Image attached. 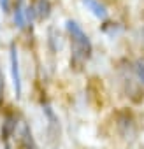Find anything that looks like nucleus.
Masks as SVG:
<instances>
[{
  "mask_svg": "<svg viewBox=\"0 0 144 149\" xmlns=\"http://www.w3.org/2000/svg\"><path fill=\"white\" fill-rule=\"evenodd\" d=\"M67 30L72 37V44H74V49L78 54H83L85 58L90 56V51H92V42L88 39V35L83 32V28L76 23V21H67Z\"/></svg>",
  "mask_w": 144,
  "mask_h": 149,
  "instance_id": "1",
  "label": "nucleus"
},
{
  "mask_svg": "<svg viewBox=\"0 0 144 149\" xmlns=\"http://www.w3.org/2000/svg\"><path fill=\"white\" fill-rule=\"evenodd\" d=\"M11 72H13V84L16 90V97H21V74H20V60L18 51L14 46H11Z\"/></svg>",
  "mask_w": 144,
  "mask_h": 149,
  "instance_id": "2",
  "label": "nucleus"
},
{
  "mask_svg": "<svg viewBox=\"0 0 144 149\" xmlns=\"http://www.w3.org/2000/svg\"><path fill=\"white\" fill-rule=\"evenodd\" d=\"M81 2H83V6H85L93 16H97V18H100V19H104V18L107 16V9H106V6L100 4L99 0H81Z\"/></svg>",
  "mask_w": 144,
  "mask_h": 149,
  "instance_id": "3",
  "label": "nucleus"
},
{
  "mask_svg": "<svg viewBox=\"0 0 144 149\" xmlns=\"http://www.w3.org/2000/svg\"><path fill=\"white\" fill-rule=\"evenodd\" d=\"M34 7V13L37 16V19H48L49 14H51V4H49V0H37V2L32 6Z\"/></svg>",
  "mask_w": 144,
  "mask_h": 149,
  "instance_id": "4",
  "label": "nucleus"
},
{
  "mask_svg": "<svg viewBox=\"0 0 144 149\" xmlns=\"http://www.w3.org/2000/svg\"><path fill=\"white\" fill-rule=\"evenodd\" d=\"M14 130H16V119H14V116H7L6 121H4V125H2V137L7 140L13 135Z\"/></svg>",
  "mask_w": 144,
  "mask_h": 149,
  "instance_id": "5",
  "label": "nucleus"
},
{
  "mask_svg": "<svg viewBox=\"0 0 144 149\" xmlns=\"http://www.w3.org/2000/svg\"><path fill=\"white\" fill-rule=\"evenodd\" d=\"M134 70H135V76H137L139 83L144 86V63H142V61H137L135 67H134Z\"/></svg>",
  "mask_w": 144,
  "mask_h": 149,
  "instance_id": "6",
  "label": "nucleus"
},
{
  "mask_svg": "<svg viewBox=\"0 0 144 149\" xmlns=\"http://www.w3.org/2000/svg\"><path fill=\"white\" fill-rule=\"evenodd\" d=\"M23 9H21V6L14 11V23H16V26H20V28H23L25 26V19H23Z\"/></svg>",
  "mask_w": 144,
  "mask_h": 149,
  "instance_id": "7",
  "label": "nucleus"
},
{
  "mask_svg": "<svg viewBox=\"0 0 144 149\" xmlns=\"http://www.w3.org/2000/svg\"><path fill=\"white\" fill-rule=\"evenodd\" d=\"M2 98H4V76L0 72V102H2Z\"/></svg>",
  "mask_w": 144,
  "mask_h": 149,
  "instance_id": "8",
  "label": "nucleus"
},
{
  "mask_svg": "<svg viewBox=\"0 0 144 149\" xmlns=\"http://www.w3.org/2000/svg\"><path fill=\"white\" fill-rule=\"evenodd\" d=\"M0 7H2L4 13H7L9 11V0H0Z\"/></svg>",
  "mask_w": 144,
  "mask_h": 149,
  "instance_id": "9",
  "label": "nucleus"
},
{
  "mask_svg": "<svg viewBox=\"0 0 144 149\" xmlns=\"http://www.w3.org/2000/svg\"><path fill=\"white\" fill-rule=\"evenodd\" d=\"M6 149H9V147H6Z\"/></svg>",
  "mask_w": 144,
  "mask_h": 149,
  "instance_id": "10",
  "label": "nucleus"
}]
</instances>
